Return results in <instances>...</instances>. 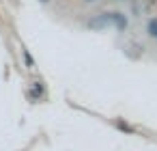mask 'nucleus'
Returning <instances> with one entry per match:
<instances>
[{"instance_id":"obj_5","label":"nucleus","mask_w":157,"mask_h":151,"mask_svg":"<svg viewBox=\"0 0 157 151\" xmlns=\"http://www.w3.org/2000/svg\"><path fill=\"white\" fill-rule=\"evenodd\" d=\"M148 35H151V37H157V20H153V22L148 24Z\"/></svg>"},{"instance_id":"obj_6","label":"nucleus","mask_w":157,"mask_h":151,"mask_svg":"<svg viewBox=\"0 0 157 151\" xmlns=\"http://www.w3.org/2000/svg\"><path fill=\"white\" fill-rule=\"evenodd\" d=\"M86 2H95V0H86Z\"/></svg>"},{"instance_id":"obj_2","label":"nucleus","mask_w":157,"mask_h":151,"mask_svg":"<svg viewBox=\"0 0 157 151\" xmlns=\"http://www.w3.org/2000/svg\"><path fill=\"white\" fill-rule=\"evenodd\" d=\"M43 93H45L43 84H41V82H33V86H30V91H28V97H30V99H39Z\"/></svg>"},{"instance_id":"obj_3","label":"nucleus","mask_w":157,"mask_h":151,"mask_svg":"<svg viewBox=\"0 0 157 151\" xmlns=\"http://www.w3.org/2000/svg\"><path fill=\"white\" fill-rule=\"evenodd\" d=\"M112 24H116V28H118V30H125L127 20H125V15H123V13H112Z\"/></svg>"},{"instance_id":"obj_7","label":"nucleus","mask_w":157,"mask_h":151,"mask_svg":"<svg viewBox=\"0 0 157 151\" xmlns=\"http://www.w3.org/2000/svg\"><path fill=\"white\" fill-rule=\"evenodd\" d=\"M41 2H48V0H41Z\"/></svg>"},{"instance_id":"obj_1","label":"nucleus","mask_w":157,"mask_h":151,"mask_svg":"<svg viewBox=\"0 0 157 151\" xmlns=\"http://www.w3.org/2000/svg\"><path fill=\"white\" fill-rule=\"evenodd\" d=\"M112 24V13H101V15H97V18H93L90 22H88V28H93V30H103V28H108Z\"/></svg>"},{"instance_id":"obj_4","label":"nucleus","mask_w":157,"mask_h":151,"mask_svg":"<svg viewBox=\"0 0 157 151\" xmlns=\"http://www.w3.org/2000/svg\"><path fill=\"white\" fill-rule=\"evenodd\" d=\"M22 56H24L26 67H28V69H33V67H35V58L30 56V52H28V50H22Z\"/></svg>"}]
</instances>
